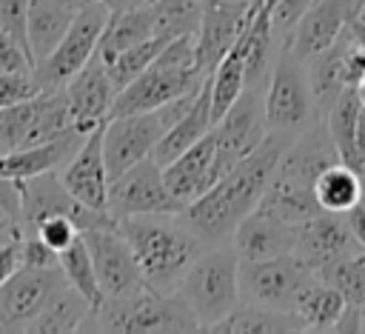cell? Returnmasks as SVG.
<instances>
[{
    "label": "cell",
    "mask_w": 365,
    "mask_h": 334,
    "mask_svg": "<svg viewBox=\"0 0 365 334\" xmlns=\"http://www.w3.org/2000/svg\"><path fill=\"white\" fill-rule=\"evenodd\" d=\"M291 140V134L268 131L265 140L248 157H242L228 174H222L202 197L185 206V223L208 248L220 246L222 240H231L242 217H248L257 208Z\"/></svg>",
    "instance_id": "cell-1"
},
{
    "label": "cell",
    "mask_w": 365,
    "mask_h": 334,
    "mask_svg": "<svg viewBox=\"0 0 365 334\" xmlns=\"http://www.w3.org/2000/svg\"><path fill=\"white\" fill-rule=\"evenodd\" d=\"M117 228L134 248L145 285L174 294L188 265L208 248L182 214H137L117 220Z\"/></svg>",
    "instance_id": "cell-2"
},
{
    "label": "cell",
    "mask_w": 365,
    "mask_h": 334,
    "mask_svg": "<svg viewBox=\"0 0 365 334\" xmlns=\"http://www.w3.org/2000/svg\"><path fill=\"white\" fill-rule=\"evenodd\" d=\"M194 37L197 34H182V37L168 40L163 46V51L154 57V63L117 91L111 117L151 111V108L165 106L174 97L197 91L208 77L200 74V69H197Z\"/></svg>",
    "instance_id": "cell-3"
},
{
    "label": "cell",
    "mask_w": 365,
    "mask_h": 334,
    "mask_svg": "<svg viewBox=\"0 0 365 334\" xmlns=\"http://www.w3.org/2000/svg\"><path fill=\"white\" fill-rule=\"evenodd\" d=\"M177 294L194 314L200 331H211L240 303V254L234 246L205 248L188 265Z\"/></svg>",
    "instance_id": "cell-4"
},
{
    "label": "cell",
    "mask_w": 365,
    "mask_h": 334,
    "mask_svg": "<svg viewBox=\"0 0 365 334\" xmlns=\"http://www.w3.org/2000/svg\"><path fill=\"white\" fill-rule=\"evenodd\" d=\"M80 331H200L182 297L140 288L128 297H103Z\"/></svg>",
    "instance_id": "cell-5"
},
{
    "label": "cell",
    "mask_w": 365,
    "mask_h": 334,
    "mask_svg": "<svg viewBox=\"0 0 365 334\" xmlns=\"http://www.w3.org/2000/svg\"><path fill=\"white\" fill-rule=\"evenodd\" d=\"M314 120H319L308 66L291 54L288 46H282L279 57L271 66L268 88H265V126L268 131H282L297 137L302 128H308Z\"/></svg>",
    "instance_id": "cell-6"
},
{
    "label": "cell",
    "mask_w": 365,
    "mask_h": 334,
    "mask_svg": "<svg viewBox=\"0 0 365 334\" xmlns=\"http://www.w3.org/2000/svg\"><path fill=\"white\" fill-rule=\"evenodd\" d=\"M317 280V274L294 254H279L268 260H240V300L294 311L302 291Z\"/></svg>",
    "instance_id": "cell-7"
},
{
    "label": "cell",
    "mask_w": 365,
    "mask_h": 334,
    "mask_svg": "<svg viewBox=\"0 0 365 334\" xmlns=\"http://www.w3.org/2000/svg\"><path fill=\"white\" fill-rule=\"evenodd\" d=\"M108 9L100 3V0H91L88 6H83L66 37L60 40V46L40 63L34 66V80L40 83V88H63L94 54H97V46H100V37H103V29L108 23Z\"/></svg>",
    "instance_id": "cell-8"
},
{
    "label": "cell",
    "mask_w": 365,
    "mask_h": 334,
    "mask_svg": "<svg viewBox=\"0 0 365 334\" xmlns=\"http://www.w3.org/2000/svg\"><path fill=\"white\" fill-rule=\"evenodd\" d=\"M268 134L265 126V97L262 88H245L237 103L214 123V171L228 174L242 157H248Z\"/></svg>",
    "instance_id": "cell-9"
},
{
    "label": "cell",
    "mask_w": 365,
    "mask_h": 334,
    "mask_svg": "<svg viewBox=\"0 0 365 334\" xmlns=\"http://www.w3.org/2000/svg\"><path fill=\"white\" fill-rule=\"evenodd\" d=\"M108 211L111 217H137V214H182L185 206L168 191L163 166L151 157L134 163L108 186Z\"/></svg>",
    "instance_id": "cell-10"
},
{
    "label": "cell",
    "mask_w": 365,
    "mask_h": 334,
    "mask_svg": "<svg viewBox=\"0 0 365 334\" xmlns=\"http://www.w3.org/2000/svg\"><path fill=\"white\" fill-rule=\"evenodd\" d=\"M63 285L66 274L60 265H20L11 274V280L0 288V331H29V325L40 317V311L54 300V294Z\"/></svg>",
    "instance_id": "cell-11"
},
{
    "label": "cell",
    "mask_w": 365,
    "mask_h": 334,
    "mask_svg": "<svg viewBox=\"0 0 365 334\" xmlns=\"http://www.w3.org/2000/svg\"><path fill=\"white\" fill-rule=\"evenodd\" d=\"M165 131L168 126L157 108L108 117V123L103 126V154L108 166V180L120 177L134 163L151 157Z\"/></svg>",
    "instance_id": "cell-12"
},
{
    "label": "cell",
    "mask_w": 365,
    "mask_h": 334,
    "mask_svg": "<svg viewBox=\"0 0 365 334\" xmlns=\"http://www.w3.org/2000/svg\"><path fill=\"white\" fill-rule=\"evenodd\" d=\"M265 0L254 3H240V0H205L202 6V20L194 37V54H197V69L200 74L211 77L217 63L231 51L242 29L257 17Z\"/></svg>",
    "instance_id": "cell-13"
},
{
    "label": "cell",
    "mask_w": 365,
    "mask_h": 334,
    "mask_svg": "<svg viewBox=\"0 0 365 334\" xmlns=\"http://www.w3.org/2000/svg\"><path fill=\"white\" fill-rule=\"evenodd\" d=\"M80 234H83L88 254L94 260L103 297H128V294L145 288V277L140 271L134 248L117 226L88 228Z\"/></svg>",
    "instance_id": "cell-14"
},
{
    "label": "cell",
    "mask_w": 365,
    "mask_h": 334,
    "mask_svg": "<svg viewBox=\"0 0 365 334\" xmlns=\"http://www.w3.org/2000/svg\"><path fill=\"white\" fill-rule=\"evenodd\" d=\"M362 6L365 0H317L291 29L285 46L302 63L314 60L317 54L331 49L356 17H362Z\"/></svg>",
    "instance_id": "cell-15"
},
{
    "label": "cell",
    "mask_w": 365,
    "mask_h": 334,
    "mask_svg": "<svg viewBox=\"0 0 365 334\" xmlns=\"http://www.w3.org/2000/svg\"><path fill=\"white\" fill-rule=\"evenodd\" d=\"M291 254L299 257L317 274L328 263L362 254V248L354 240V234H351V228L345 223V214L319 211L317 217H311V220L297 226V243H294Z\"/></svg>",
    "instance_id": "cell-16"
},
{
    "label": "cell",
    "mask_w": 365,
    "mask_h": 334,
    "mask_svg": "<svg viewBox=\"0 0 365 334\" xmlns=\"http://www.w3.org/2000/svg\"><path fill=\"white\" fill-rule=\"evenodd\" d=\"M66 94H68V106H71V117H74V128L77 131L88 134V131H94V128L108 123L117 88H114L108 66L103 63L100 54H94L66 83Z\"/></svg>",
    "instance_id": "cell-17"
},
{
    "label": "cell",
    "mask_w": 365,
    "mask_h": 334,
    "mask_svg": "<svg viewBox=\"0 0 365 334\" xmlns=\"http://www.w3.org/2000/svg\"><path fill=\"white\" fill-rule=\"evenodd\" d=\"M334 163H339V151H336V146L328 134L325 120L319 117L288 143V148L282 151L279 166H277L274 174L282 177V180H291L297 186L314 188L317 177Z\"/></svg>",
    "instance_id": "cell-18"
},
{
    "label": "cell",
    "mask_w": 365,
    "mask_h": 334,
    "mask_svg": "<svg viewBox=\"0 0 365 334\" xmlns=\"http://www.w3.org/2000/svg\"><path fill=\"white\" fill-rule=\"evenodd\" d=\"M60 180L83 206L108 211L111 180H108V166H106V154H103V126L86 134L77 154L63 166Z\"/></svg>",
    "instance_id": "cell-19"
},
{
    "label": "cell",
    "mask_w": 365,
    "mask_h": 334,
    "mask_svg": "<svg viewBox=\"0 0 365 334\" xmlns=\"http://www.w3.org/2000/svg\"><path fill=\"white\" fill-rule=\"evenodd\" d=\"M214 151H217V143H214V128H211L202 140H197L191 148H185L177 160L163 166L165 186L182 206L202 197L220 180L214 171Z\"/></svg>",
    "instance_id": "cell-20"
},
{
    "label": "cell",
    "mask_w": 365,
    "mask_h": 334,
    "mask_svg": "<svg viewBox=\"0 0 365 334\" xmlns=\"http://www.w3.org/2000/svg\"><path fill=\"white\" fill-rule=\"evenodd\" d=\"M83 140H86L83 131L68 128V131L57 134L54 140L6 151V154H0V177L3 180H26V177H34V174H46V171L63 168L77 154Z\"/></svg>",
    "instance_id": "cell-21"
},
{
    "label": "cell",
    "mask_w": 365,
    "mask_h": 334,
    "mask_svg": "<svg viewBox=\"0 0 365 334\" xmlns=\"http://www.w3.org/2000/svg\"><path fill=\"white\" fill-rule=\"evenodd\" d=\"M294 243H297V226H288V223L268 217L257 208L248 217H242V223L237 226V231L231 237V246L242 263L291 254Z\"/></svg>",
    "instance_id": "cell-22"
},
{
    "label": "cell",
    "mask_w": 365,
    "mask_h": 334,
    "mask_svg": "<svg viewBox=\"0 0 365 334\" xmlns=\"http://www.w3.org/2000/svg\"><path fill=\"white\" fill-rule=\"evenodd\" d=\"M214 128V111H211V77L202 83L194 106L163 134V140L154 148V160L160 166H168L171 160H177L185 148H191L197 140H202L208 131Z\"/></svg>",
    "instance_id": "cell-23"
},
{
    "label": "cell",
    "mask_w": 365,
    "mask_h": 334,
    "mask_svg": "<svg viewBox=\"0 0 365 334\" xmlns=\"http://www.w3.org/2000/svg\"><path fill=\"white\" fill-rule=\"evenodd\" d=\"M74 9L57 3V0H31L29 6V49H31V60L34 66H40L66 37L71 20H74Z\"/></svg>",
    "instance_id": "cell-24"
},
{
    "label": "cell",
    "mask_w": 365,
    "mask_h": 334,
    "mask_svg": "<svg viewBox=\"0 0 365 334\" xmlns=\"http://www.w3.org/2000/svg\"><path fill=\"white\" fill-rule=\"evenodd\" d=\"M257 211L268 214V217H277L288 226H299L311 217H317L322 208L317 203V194L314 188L308 186H297L291 180H282V177H271L268 188L262 191L259 203H257Z\"/></svg>",
    "instance_id": "cell-25"
},
{
    "label": "cell",
    "mask_w": 365,
    "mask_h": 334,
    "mask_svg": "<svg viewBox=\"0 0 365 334\" xmlns=\"http://www.w3.org/2000/svg\"><path fill=\"white\" fill-rule=\"evenodd\" d=\"M148 37H154V9H151V3H143L137 9L108 14V23L103 29L97 54L103 57V63H111L125 49H131V46H137Z\"/></svg>",
    "instance_id": "cell-26"
},
{
    "label": "cell",
    "mask_w": 365,
    "mask_h": 334,
    "mask_svg": "<svg viewBox=\"0 0 365 334\" xmlns=\"http://www.w3.org/2000/svg\"><path fill=\"white\" fill-rule=\"evenodd\" d=\"M345 54H348V37L342 31V37L325 49L322 54H317L314 60H308V80H311V91H314V103L319 117H325V111L334 106V100L342 94L345 83Z\"/></svg>",
    "instance_id": "cell-27"
},
{
    "label": "cell",
    "mask_w": 365,
    "mask_h": 334,
    "mask_svg": "<svg viewBox=\"0 0 365 334\" xmlns=\"http://www.w3.org/2000/svg\"><path fill=\"white\" fill-rule=\"evenodd\" d=\"M211 331L222 334H262V331H305L302 320L294 311H277L254 303H237L231 314H225Z\"/></svg>",
    "instance_id": "cell-28"
},
{
    "label": "cell",
    "mask_w": 365,
    "mask_h": 334,
    "mask_svg": "<svg viewBox=\"0 0 365 334\" xmlns=\"http://www.w3.org/2000/svg\"><path fill=\"white\" fill-rule=\"evenodd\" d=\"M314 194H317V203H319L322 211L345 214V211H351L356 203H362V174L339 160V163L328 166V168L317 177Z\"/></svg>",
    "instance_id": "cell-29"
},
{
    "label": "cell",
    "mask_w": 365,
    "mask_h": 334,
    "mask_svg": "<svg viewBox=\"0 0 365 334\" xmlns=\"http://www.w3.org/2000/svg\"><path fill=\"white\" fill-rule=\"evenodd\" d=\"M342 308H345V297H342L334 285H328L325 280L317 277V280L302 291V297H299L294 314L302 320L305 331H331L334 323L339 320Z\"/></svg>",
    "instance_id": "cell-30"
},
{
    "label": "cell",
    "mask_w": 365,
    "mask_h": 334,
    "mask_svg": "<svg viewBox=\"0 0 365 334\" xmlns=\"http://www.w3.org/2000/svg\"><path fill=\"white\" fill-rule=\"evenodd\" d=\"M88 314H91V303L77 288H71L66 283L54 294V300L40 311V317L29 325V331H40V334H48V331H80Z\"/></svg>",
    "instance_id": "cell-31"
},
{
    "label": "cell",
    "mask_w": 365,
    "mask_h": 334,
    "mask_svg": "<svg viewBox=\"0 0 365 334\" xmlns=\"http://www.w3.org/2000/svg\"><path fill=\"white\" fill-rule=\"evenodd\" d=\"M362 111V100L356 94V86H345L342 94L334 100V106L325 111L328 134L339 151V160L354 168V137H356V120Z\"/></svg>",
    "instance_id": "cell-32"
},
{
    "label": "cell",
    "mask_w": 365,
    "mask_h": 334,
    "mask_svg": "<svg viewBox=\"0 0 365 334\" xmlns=\"http://www.w3.org/2000/svg\"><path fill=\"white\" fill-rule=\"evenodd\" d=\"M60 268L66 274V283L71 288H77L91 303V308H97L103 303V288H100V280H97V268H94V260L88 254V246H86L83 234L66 251H60Z\"/></svg>",
    "instance_id": "cell-33"
},
{
    "label": "cell",
    "mask_w": 365,
    "mask_h": 334,
    "mask_svg": "<svg viewBox=\"0 0 365 334\" xmlns=\"http://www.w3.org/2000/svg\"><path fill=\"white\" fill-rule=\"evenodd\" d=\"M202 6L205 0H154V34L160 37H182V34H197L200 20H202Z\"/></svg>",
    "instance_id": "cell-34"
},
{
    "label": "cell",
    "mask_w": 365,
    "mask_h": 334,
    "mask_svg": "<svg viewBox=\"0 0 365 334\" xmlns=\"http://www.w3.org/2000/svg\"><path fill=\"white\" fill-rule=\"evenodd\" d=\"M165 43H168V37L154 34V37H148V40H143V43L125 49V51H123L120 57H114L111 63H106V66H108V74H111V80H114V88L120 91V88L128 86L137 74H143V71L154 63V57L163 51Z\"/></svg>",
    "instance_id": "cell-35"
},
{
    "label": "cell",
    "mask_w": 365,
    "mask_h": 334,
    "mask_svg": "<svg viewBox=\"0 0 365 334\" xmlns=\"http://www.w3.org/2000/svg\"><path fill=\"white\" fill-rule=\"evenodd\" d=\"M317 277L325 280L328 285H334L345 297V303L365 308V263L359 260V254L328 263L325 268L317 271Z\"/></svg>",
    "instance_id": "cell-36"
},
{
    "label": "cell",
    "mask_w": 365,
    "mask_h": 334,
    "mask_svg": "<svg viewBox=\"0 0 365 334\" xmlns=\"http://www.w3.org/2000/svg\"><path fill=\"white\" fill-rule=\"evenodd\" d=\"M31 114H34V97L0 108V154L26 146V134H29V126H31Z\"/></svg>",
    "instance_id": "cell-37"
},
{
    "label": "cell",
    "mask_w": 365,
    "mask_h": 334,
    "mask_svg": "<svg viewBox=\"0 0 365 334\" xmlns=\"http://www.w3.org/2000/svg\"><path fill=\"white\" fill-rule=\"evenodd\" d=\"M34 234H37L43 243H48V246L60 254V251H66V248L80 237V228H77V223H74L71 217L54 214V217H46L43 223H37Z\"/></svg>",
    "instance_id": "cell-38"
},
{
    "label": "cell",
    "mask_w": 365,
    "mask_h": 334,
    "mask_svg": "<svg viewBox=\"0 0 365 334\" xmlns=\"http://www.w3.org/2000/svg\"><path fill=\"white\" fill-rule=\"evenodd\" d=\"M29 6L31 0H0V29L14 37L29 54V34H26V26H29Z\"/></svg>",
    "instance_id": "cell-39"
},
{
    "label": "cell",
    "mask_w": 365,
    "mask_h": 334,
    "mask_svg": "<svg viewBox=\"0 0 365 334\" xmlns=\"http://www.w3.org/2000/svg\"><path fill=\"white\" fill-rule=\"evenodd\" d=\"M40 91H43V88H40V83L34 80L31 71L0 74V108L14 106V103H23V100H31V97H37Z\"/></svg>",
    "instance_id": "cell-40"
},
{
    "label": "cell",
    "mask_w": 365,
    "mask_h": 334,
    "mask_svg": "<svg viewBox=\"0 0 365 334\" xmlns=\"http://www.w3.org/2000/svg\"><path fill=\"white\" fill-rule=\"evenodd\" d=\"M20 257H23V265H31V268L60 265V254L48 243H43L37 234H20Z\"/></svg>",
    "instance_id": "cell-41"
},
{
    "label": "cell",
    "mask_w": 365,
    "mask_h": 334,
    "mask_svg": "<svg viewBox=\"0 0 365 334\" xmlns=\"http://www.w3.org/2000/svg\"><path fill=\"white\" fill-rule=\"evenodd\" d=\"M11 71H34V60L31 54L0 29V74H11Z\"/></svg>",
    "instance_id": "cell-42"
},
{
    "label": "cell",
    "mask_w": 365,
    "mask_h": 334,
    "mask_svg": "<svg viewBox=\"0 0 365 334\" xmlns=\"http://www.w3.org/2000/svg\"><path fill=\"white\" fill-rule=\"evenodd\" d=\"M317 0H277L271 6V26L277 34H291V29L299 23V17L314 6Z\"/></svg>",
    "instance_id": "cell-43"
},
{
    "label": "cell",
    "mask_w": 365,
    "mask_h": 334,
    "mask_svg": "<svg viewBox=\"0 0 365 334\" xmlns=\"http://www.w3.org/2000/svg\"><path fill=\"white\" fill-rule=\"evenodd\" d=\"M23 265V257H20V237L9 240L6 246H0V288L11 280V274Z\"/></svg>",
    "instance_id": "cell-44"
},
{
    "label": "cell",
    "mask_w": 365,
    "mask_h": 334,
    "mask_svg": "<svg viewBox=\"0 0 365 334\" xmlns=\"http://www.w3.org/2000/svg\"><path fill=\"white\" fill-rule=\"evenodd\" d=\"M362 314H365V308L345 303V308H342V314L331 331H362Z\"/></svg>",
    "instance_id": "cell-45"
},
{
    "label": "cell",
    "mask_w": 365,
    "mask_h": 334,
    "mask_svg": "<svg viewBox=\"0 0 365 334\" xmlns=\"http://www.w3.org/2000/svg\"><path fill=\"white\" fill-rule=\"evenodd\" d=\"M345 223H348L354 240L359 243V248L365 251V203H356L351 211H345Z\"/></svg>",
    "instance_id": "cell-46"
},
{
    "label": "cell",
    "mask_w": 365,
    "mask_h": 334,
    "mask_svg": "<svg viewBox=\"0 0 365 334\" xmlns=\"http://www.w3.org/2000/svg\"><path fill=\"white\" fill-rule=\"evenodd\" d=\"M354 168L365 174V106L356 120V137H354Z\"/></svg>",
    "instance_id": "cell-47"
},
{
    "label": "cell",
    "mask_w": 365,
    "mask_h": 334,
    "mask_svg": "<svg viewBox=\"0 0 365 334\" xmlns=\"http://www.w3.org/2000/svg\"><path fill=\"white\" fill-rule=\"evenodd\" d=\"M14 237H20V223L11 217H0V246H6Z\"/></svg>",
    "instance_id": "cell-48"
},
{
    "label": "cell",
    "mask_w": 365,
    "mask_h": 334,
    "mask_svg": "<svg viewBox=\"0 0 365 334\" xmlns=\"http://www.w3.org/2000/svg\"><path fill=\"white\" fill-rule=\"evenodd\" d=\"M111 14H117V11H128V9H137V6H143V3H148V0H100Z\"/></svg>",
    "instance_id": "cell-49"
},
{
    "label": "cell",
    "mask_w": 365,
    "mask_h": 334,
    "mask_svg": "<svg viewBox=\"0 0 365 334\" xmlns=\"http://www.w3.org/2000/svg\"><path fill=\"white\" fill-rule=\"evenodd\" d=\"M57 3H63V6H68V9H74V11H80V9L88 6L91 0H57Z\"/></svg>",
    "instance_id": "cell-50"
},
{
    "label": "cell",
    "mask_w": 365,
    "mask_h": 334,
    "mask_svg": "<svg viewBox=\"0 0 365 334\" xmlns=\"http://www.w3.org/2000/svg\"><path fill=\"white\" fill-rule=\"evenodd\" d=\"M356 94H359V100H362V106H365V77L356 83Z\"/></svg>",
    "instance_id": "cell-51"
},
{
    "label": "cell",
    "mask_w": 365,
    "mask_h": 334,
    "mask_svg": "<svg viewBox=\"0 0 365 334\" xmlns=\"http://www.w3.org/2000/svg\"><path fill=\"white\" fill-rule=\"evenodd\" d=\"M362 203H365V174H362Z\"/></svg>",
    "instance_id": "cell-52"
},
{
    "label": "cell",
    "mask_w": 365,
    "mask_h": 334,
    "mask_svg": "<svg viewBox=\"0 0 365 334\" xmlns=\"http://www.w3.org/2000/svg\"><path fill=\"white\" fill-rule=\"evenodd\" d=\"M362 331H365V314H362Z\"/></svg>",
    "instance_id": "cell-53"
},
{
    "label": "cell",
    "mask_w": 365,
    "mask_h": 334,
    "mask_svg": "<svg viewBox=\"0 0 365 334\" xmlns=\"http://www.w3.org/2000/svg\"><path fill=\"white\" fill-rule=\"evenodd\" d=\"M240 3H254V0H240Z\"/></svg>",
    "instance_id": "cell-54"
},
{
    "label": "cell",
    "mask_w": 365,
    "mask_h": 334,
    "mask_svg": "<svg viewBox=\"0 0 365 334\" xmlns=\"http://www.w3.org/2000/svg\"><path fill=\"white\" fill-rule=\"evenodd\" d=\"M362 17H365V6H362Z\"/></svg>",
    "instance_id": "cell-55"
},
{
    "label": "cell",
    "mask_w": 365,
    "mask_h": 334,
    "mask_svg": "<svg viewBox=\"0 0 365 334\" xmlns=\"http://www.w3.org/2000/svg\"><path fill=\"white\" fill-rule=\"evenodd\" d=\"M148 3H154V0H148Z\"/></svg>",
    "instance_id": "cell-56"
}]
</instances>
